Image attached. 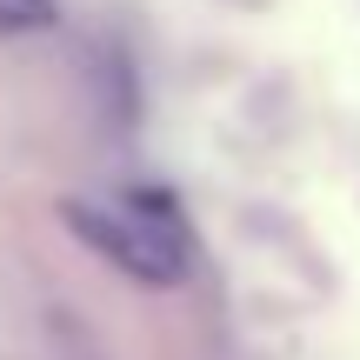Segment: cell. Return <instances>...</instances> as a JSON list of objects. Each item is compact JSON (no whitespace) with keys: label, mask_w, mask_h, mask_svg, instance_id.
I'll return each mask as SVG.
<instances>
[{"label":"cell","mask_w":360,"mask_h":360,"mask_svg":"<svg viewBox=\"0 0 360 360\" xmlns=\"http://www.w3.org/2000/svg\"><path fill=\"white\" fill-rule=\"evenodd\" d=\"M67 220H74V233H80L87 247H101L120 274H134V281H147V287H167L174 274H180V247L167 240V227L127 214V207L74 200V207H67Z\"/></svg>","instance_id":"obj_1"},{"label":"cell","mask_w":360,"mask_h":360,"mask_svg":"<svg viewBox=\"0 0 360 360\" xmlns=\"http://www.w3.org/2000/svg\"><path fill=\"white\" fill-rule=\"evenodd\" d=\"M53 20V0H0V34H34Z\"/></svg>","instance_id":"obj_2"}]
</instances>
